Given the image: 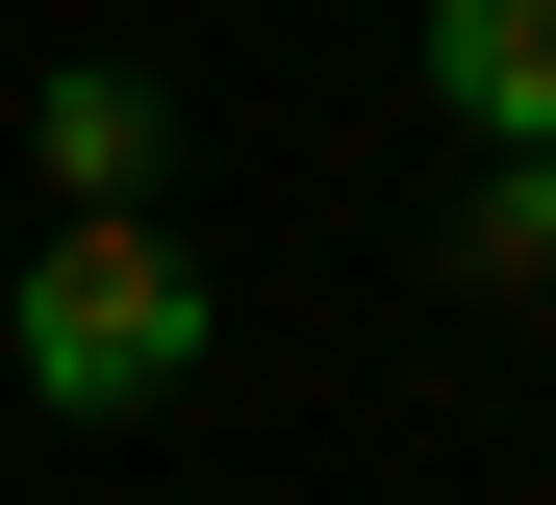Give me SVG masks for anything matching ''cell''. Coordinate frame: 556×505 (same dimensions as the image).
<instances>
[{"mask_svg":"<svg viewBox=\"0 0 556 505\" xmlns=\"http://www.w3.org/2000/svg\"><path fill=\"white\" fill-rule=\"evenodd\" d=\"M481 278H556V152H506V177H481Z\"/></svg>","mask_w":556,"mask_h":505,"instance_id":"obj_4","label":"cell"},{"mask_svg":"<svg viewBox=\"0 0 556 505\" xmlns=\"http://www.w3.org/2000/svg\"><path fill=\"white\" fill-rule=\"evenodd\" d=\"M0 354H26V404L127 430V404L203 379V253H152V228H51V253H26V303H0Z\"/></svg>","mask_w":556,"mask_h":505,"instance_id":"obj_1","label":"cell"},{"mask_svg":"<svg viewBox=\"0 0 556 505\" xmlns=\"http://www.w3.org/2000/svg\"><path fill=\"white\" fill-rule=\"evenodd\" d=\"M430 101L481 152H556V0H430Z\"/></svg>","mask_w":556,"mask_h":505,"instance_id":"obj_2","label":"cell"},{"mask_svg":"<svg viewBox=\"0 0 556 505\" xmlns=\"http://www.w3.org/2000/svg\"><path fill=\"white\" fill-rule=\"evenodd\" d=\"M26 152L76 177V228H127V177H152V76H51V101H26Z\"/></svg>","mask_w":556,"mask_h":505,"instance_id":"obj_3","label":"cell"}]
</instances>
